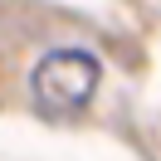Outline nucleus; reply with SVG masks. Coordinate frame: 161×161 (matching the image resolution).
Here are the masks:
<instances>
[{"instance_id":"f257e3e1","label":"nucleus","mask_w":161,"mask_h":161,"mask_svg":"<svg viewBox=\"0 0 161 161\" xmlns=\"http://www.w3.org/2000/svg\"><path fill=\"white\" fill-rule=\"evenodd\" d=\"M98 78H103V64L93 59L88 49H54L34 64L30 73V98L44 117L64 122V117H78L83 108L93 103L98 93Z\"/></svg>"}]
</instances>
